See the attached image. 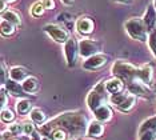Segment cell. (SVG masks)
I'll use <instances>...</instances> for the list:
<instances>
[{"instance_id":"6da1fadb","label":"cell","mask_w":156,"mask_h":140,"mask_svg":"<svg viewBox=\"0 0 156 140\" xmlns=\"http://www.w3.org/2000/svg\"><path fill=\"white\" fill-rule=\"evenodd\" d=\"M55 128H64L73 138H81L87 134L88 120L84 112H81V111L64 112L60 113L51 121L45 123L44 125H40V132L49 136Z\"/></svg>"},{"instance_id":"7a4b0ae2","label":"cell","mask_w":156,"mask_h":140,"mask_svg":"<svg viewBox=\"0 0 156 140\" xmlns=\"http://www.w3.org/2000/svg\"><path fill=\"white\" fill-rule=\"evenodd\" d=\"M112 74L115 75V77L122 79L126 85L133 81H141L145 85H148L152 92L156 91V85L152 80V67L150 64L143 67H135L128 62L116 60L112 66Z\"/></svg>"},{"instance_id":"3957f363","label":"cell","mask_w":156,"mask_h":140,"mask_svg":"<svg viewBox=\"0 0 156 140\" xmlns=\"http://www.w3.org/2000/svg\"><path fill=\"white\" fill-rule=\"evenodd\" d=\"M126 31L133 40H139L141 43L148 41V32L143 19L140 17H131L126 21Z\"/></svg>"},{"instance_id":"277c9868","label":"cell","mask_w":156,"mask_h":140,"mask_svg":"<svg viewBox=\"0 0 156 140\" xmlns=\"http://www.w3.org/2000/svg\"><path fill=\"white\" fill-rule=\"evenodd\" d=\"M43 31L48 35L51 39H54L56 43H67V40L69 39V34L66 28H63L62 26L58 24H45L43 27Z\"/></svg>"},{"instance_id":"5b68a950","label":"cell","mask_w":156,"mask_h":140,"mask_svg":"<svg viewBox=\"0 0 156 140\" xmlns=\"http://www.w3.org/2000/svg\"><path fill=\"white\" fill-rule=\"evenodd\" d=\"M64 53L67 59V66L69 68L76 66L77 55H79V43L76 41V39L69 38L67 43L64 44Z\"/></svg>"},{"instance_id":"8992f818","label":"cell","mask_w":156,"mask_h":140,"mask_svg":"<svg viewBox=\"0 0 156 140\" xmlns=\"http://www.w3.org/2000/svg\"><path fill=\"white\" fill-rule=\"evenodd\" d=\"M100 51V44L95 40H91V39H81L79 41V55L86 57H88L96 55Z\"/></svg>"},{"instance_id":"52a82bcc","label":"cell","mask_w":156,"mask_h":140,"mask_svg":"<svg viewBox=\"0 0 156 140\" xmlns=\"http://www.w3.org/2000/svg\"><path fill=\"white\" fill-rule=\"evenodd\" d=\"M107 63H108V56L99 52L96 55L86 59V62L83 63V68L87 71H95V70H99V68L104 67Z\"/></svg>"},{"instance_id":"ba28073f","label":"cell","mask_w":156,"mask_h":140,"mask_svg":"<svg viewBox=\"0 0 156 140\" xmlns=\"http://www.w3.org/2000/svg\"><path fill=\"white\" fill-rule=\"evenodd\" d=\"M127 88H128V92H131L135 96L151 98V95H152V91L150 89V87L145 85L144 83H141V81H133V83L127 85Z\"/></svg>"},{"instance_id":"9c48e42d","label":"cell","mask_w":156,"mask_h":140,"mask_svg":"<svg viewBox=\"0 0 156 140\" xmlns=\"http://www.w3.org/2000/svg\"><path fill=\"white\" fill-rule=\"evenodd\" d=\"M104 99H105V95L98 92L96 89H92V91L88 93V96H87V106H88V108H90L92 112H95L99 107L103 106Z\"/></svg>"},{"instance_id":"30bf717a","label":"cell","mask_w":156,"mask_h":140,"mask_svg":"<svg viewBox=\"0 0 156 140\" xmlns=\"http://www.w3.org/2000/svg\"><path fill=\"white\" fill-rule=\"evenodd\" d=\"M95 28V23L91 17L88 16H80L79 19L76 20V30L79 34L81 35H90L94 32Z\"/></svg>"},{"instance_id":"8fae6325","label":"cell","mask_w":156,"mask_h":140,"mask_svg":"<svg viewBox=\"0 0 156 140\" xmlns=\"http://www.w3.org/2000/svg\"><path fill=\"white\" fill-rule=\"evenodd\" d=\"M143 21H144L145 27H147L148 32L155 30V27H156V9H155L154 4L148 5V8H147V11H145V13L143 16Z\"/></svg>"},{"instance_id":"7c38bea8","label":"cell","mask_w":156,"mask_h":140,"mask_svg":"<svg viewBox=\"0 0 156 140\" xmlns=\"http://www.w3.org/2000/svg\"><path fill=\"white\" fill-rule=\"evenodd\" d=\"M4 87H5V89H7V92H9V93H11V95H13V96H20V98H26V96L28 95V93L24 91L23 84L17 83V81L12 80V79H9V80L7 81V84L4 85Z\"/></svg>"},{"instance_id":"4fadbf2b","label":"cell","mask_w":156,"mask_h":140,"mask_svg":"<svg viewBox=\"0 0 156 140\" xmlns=\"http://www.w3.org/2000/svg\"><path fill=\"white\" fill-rule=\"evenodd\" d=\"M105 88H107V92H109L111 95H116V93L123 92L124 81L119 77H112L105 81Z\"/></svg>"},{"instance_id":"5bb4252c","label":"cell","mask_w":156,"mask_h":140,"mask_svg":"<svg viewBox=\"0 0 156 140\" xmlns=\"http://www.w3.org/2000/svg\"><path fill=\"white\" fill-rule=\"evenodd\" d=\"M94 115L98 121H100V123H107V121L112 119V109L109 108V106H107V104H103L101 107H99V108L95 111Z\"/></svg>"},{"instance_id":"9a60e30c","label":"cell","mask_w":156,"mask_h":140,"mask_svg":"<svg viewBox=\"0 0 156 140\" xmlns=\"http://www.w3.org/2000/svg\"><path fill=\"white\" fill-rule=\"evenodd\" d=\"M104 132V125L100 121L95 120V121H91L88 124V128H87V136L88 138H100Z\"/></svg>"},{"instance_id":"2e32d148","label":"cell","mask_w":156,"mask_h":140,"mask_svg":"<svg viewBox=\"0 0 156 140\" xmlns=\"http://www.w3.org/2000/svg\"><path fill=\"white\" fill-rule=\"evenodd\" d=\"M2 19L9 21V23L13 24L16 28L22 26V16H20L17 12H15V11H12V9H7V11H4V12H2Z\"/></svg>"},{"instance_id":"e0dca14e","label":"cell","mask_w":156,"mask_h":140,"mask_svg":"<svg viewBox=\"0 0 156 140\" xmlns=\"http://www.w3.org/2000/svg\"><path fill=\"white\" fill-rule=\"evenodd\" d=\"M28 77V71L23 67H13L9 70V79L15 81H24Z\"/></svg>"},{"instance_id":"ac0fdd59","label":"cell","mask_w":156,"mask_h":140,"mask_svg":"<svg viewBox=\"0 0 156 140\" xmlns=\"http://www.w3.org/2000/svg\"><path fill=\"white\" fill-rule=\"evenodd\" d=\"M22 84L27 93H35L39 91V80L34 76H28Z\"/></svg>"},{"instance_id":"d6986e66","label":"cell","mask_w":156,"mask_h":140,"mask_svg":"<svg viewBox=\"0 0 156 140\" xmlns=\"http://www.w3.org/2000/svg\"><path fill=\"white\" fill-rule=\"evenodd\" d=\"M147 131L156 132V116H152V117H150V119H147L145 121H143L141 125L139 127V132H137V134L141 135Z\"/></svg>"},{"instance_id":"ffe728a7","label":"cell","mask_w":156,"mask_h":140,"mask_svg":"<svg viewBox=\"0 0 156 140\" xmlns=\"http://www.w3.org/2000/svg\"><path fill=\"white\" fill-rule=\"evenodd\" d=\"M30 116H31V119H32L34 123L39 124V125L44 124L45 120H47V115H45L40 108H34L32 111H31Z\"/></svg>"},{"instance_id":"44dd1931","label":"cell","mask_w":156,"mask_h":140,"mask_svg":"<svg viewBox=\"0 0 156 140\" xmlns=\"http://www.w3.org/2000/svg\"><path fill=\"white\" fill-rule=\"evenodd\" d=\"M32 103L27 99H22L16 103V111L20 115H27L30 111H32Z\"/></svg>"},{"instance_id":"7402d4cb","label":"cell","mask_w":156,"mask_h":140,"mask_svg":"<svg viewBox=\"0 0 156 140\" xmlns=\"http://www.w3.org/2000/svg\"><path fill=\"white\" fill-rule=\"evenodd\" d=\"M0 28H2V35H3V36H5V38L12 36V35L15 34V31H16V27L13 26V24L9 23V21L4 20V19H2Z\"/></svg>"},{"instance_id":"603a6c76","label":"cell","mask_w":156,"mask_h":140,"mask_svg":"<svg viewBox=\"0 0 156 140\" xmlns=\"http://www.w3.org/2000/svg\"><path fill=\"white\" fill-rule=\"evenodd\" d=\"M129 93L131 92H124L123 91L120 93H116V95H111V99H109V100H111V103L113 104V106H116L119 108V107L122 106L124 102H126V99L129 96Z\"/></svg>"},{"instance_id":"cb8c5ba5","label":"cell","mask_w":156,"mask_h":140,"mask_svg":"<svg viewBox=\"0 0 156 140\" xmlns=\"http://www.w3.org/2000/svg\"><path fill=\"white\" fill-rule=\"evenodd\" d=\"M135 103H136V96L132 95V93H129V96L126 99V102H124L122 106L119 107V109L123 111V112H129V111L133 108Z\"/></svg>"},{"instance_id":"d4e9b609","label":"cell","mask_w":156,"mask_h":140,"mask_svg":"<svg viewBox=\"0 0 156 140\" xmlns=\"http://www.w3.org/2000/svg\"><path fill=\"white\" fill-rule=\"evenodd\" d=\"M44 12H45V8H44V5L41 4V2H36L35 4H32V7H31V15L35 16V17L43 16Z\"/></svg>"},{"instance_id":"484cf974","label":"cell","mask_w":156,"mask_h":140,"mask_svg":"<svg viewBox=\"0 0 156 140\" xmlns=\"http://www.w3.org/2000/svg\"><path fill=\"white\" fill-rule=\"evenodd\" d=\"M51 139L52 140H67L68 136H67V131L64 128H55L54 131L51 132Z\"/></svg>"},{"instance_id":"4316f807","label":"cell","mask_w":156,"mask_h":140,"mask_svg":"<svg viewBox=\"0 0 156 140\" xmlns=\"http://www.w3.org/2000/svg\"><path fill=\"white\" fill-rule=\"evenodd\" d=\"M148 45H150L154 56L156 57V28L152 30L150 32V35H148Z\"/></svg>"},{"instance_id":"83f0119b","label":"cell","mask_w":156,"mask_h":140,"mask_svg":"<svg viewBox=\"0 0 156 140\" xmlns=\"http://www.w3.org/2000/svg\"><path fill=\"white\" fill-rule=\"evenodd\" d=\"M2 120L4 121V123H11V121L15 120V115H13L11 109L3 108L2 109Z\"/></svg>"},{"instance_id":"f1b7e54d","label":"cell","mask_w":156,"mask_h":140,"mask_svg":"<svg viewBox=\"0 0 156 140\" xmlns=\"http://www.w3.org/2000/svg\"><path fill=\"white\" fill-rule=\"evenodd\" d=\"M8 76H9V72H8V70H7V67H5V63L2 62V70H0V81H2V85L7 84V81L9 80Z\"/></svg>"},{"instance_id":"f546056e","label":"cell","mask_w":156,"mask_h":140,"mask_svg":"<svg viewBox=\"0 0 156 140\" xmlns=\"http://www.w3.org/2000/svg\"><path fill=\"white\" fill-rule=\"evenodd\" d=\"M8 131L12 135H20V134H23V125H20L19 123H13L8 127Z\"/></svg>"},{"instance_id":"4dcf8cb0","label":"cell","mask_w":156,"mask_h":140,"mask_svg":"<svg viewBox=\"0 0 156 140\" xmlns=\"http://www.w3.org/2000/svg\"><path fill=\"white\" fill-rule=\"evenodd\" d=\"M35 132V125L34 123H24L23 124V134L31 136Z\"/></svg>"},{"instance_id":"1f68e13d","label":"cell","mask_w":156,"mask_h":140,"mask_svg":"<svg viewBox=\"0 0 156 140\" xmlns=\"http://www.w3.org/2000/svg\"><path fill=\"white\" fill-rule=\"evenodd\" d=\"M156 139V132L154 131H147L144 134L139 135V140H155Z\"/></svg>"},{"instance_id":"d6a6232c","label":"cell","mask_w":156,"mask_h":140,"mask_svg":"<svg viewBox=\"0 0 156 140\" xmlns=\"http://www.w3.org/2000/svg\"><path fill=\"white\" fill-rule=\"evenodd\" d=\"M41 4L44 5V8L45 9H55V7H56V4H55V0H41Z\"/></svg>"},{"instance_id":"836d02e7","label":"cell","mask_w":156,"mask_h":140,"mask_svg":"<svg viewBox=\"0 0 156 140\" xmlns=\"http://www.w3.org/2000/svg\"><path fill=\"white\" fill-rule=\"evenodd\" d=\"M7 89H5V87L3 85L2 87V108H4L5 107V104H7Z\"/></svg>"},{"instance_id":"e575fe53","label":"cell","mask_w":156,"mask_h":140,"mask_svg":"<svg viewBox=\"0 0 156 140\" xmlns=\"http://www.w3.org/2000/svg\"><path fill=\"white\" fill-rule=\"evenodd\" d=\"M8 4L7 2H4V0H2V3H0V9H2V12H4L5 11V5Z\"/></svg>"},{"instance_id":"d590c367","label":"cell","mask_w":156,"mask_h":140,"mask_svg":"<svg viewBox=\"0 0 156 140\" xmlns=\"http://www.w3.org/2000/svg\"><path fill=\"white\" fill-rule=\"evenodd\" d=\"M62 3H64L66 5H72L73 3H75V0H60Z\"/></svg>"},{"instance_id":"8d00e7d4","label":"cell","mask_w":156,"mask_h":140,"mask_svg":"<svg viewBox=\"0 0 156 140\" xmlns=\"http://www.w3.org/2000/svg\"><path fill=\"white\" fill-rule=\"evenodd\" d=\"M31 138H32V140H40V135H39L37 132H34V134L31 135Z\"/></svg>"},{"instance_id":"74e56055","label":"cell","mask_w":156,"mask_h":140,"mask_svg":"<svg viewBox=\"0 0 156 140\" xmlns=\"http://www.w3.org/2000/svg\"><path fill=\"white\" fill-rule=\"evenodd\" d=\"M113 2H118V3H123V4H128V3H131L132 0H113Z\"/></svg>"},{"instance_id":"f35d334b","label":"cell","mask_w":156,"mask_h":140,"mask_svg":"<svg viewBox=\"0 0 156 140\" xmlns=\"http://www.w3.org/2000/svg\"><path fill=\"white\" fill-rule=\"evenodd\" d=\"M4 2H7V3H13V2H16V0H4Z\"/></svg>"},{"instance_id":"ab89813d","label":"cell","mask_w":156,"mask_h":140,"mask_svg":"<svg viewBox=\"0 0 156 140\" xmlns=\"http://www.w3.org/2000/svg\"><path fill=\"white\" fill-rule=\"evenodd\" d=\"M154 7H155V9H156V0H154Z\"/></svg>"},{"instance_id":"60d3db41","label":"cell","mask_w":156,"mask_h":140,"mask_svg":"<svg viewBox=\"0 0 156 140\" xmlns=\"http://www.w3.org/2000/svg\"><path fill=\"white\" fill-rule=\"evenodd\" d=\"M41 140H52V139H48V138H43Z\"/></svg>"},{"instance_id":"b9f144b4","label":"cell","mask_w":156,"mask_h":140,"mask_svg":"<svg viewBox=\"0 0 156 140\" xmlns=\"http://www.w3.org/2000/svg\"><path fill=\"white\" fill-rule=\"evenodd\" d=\"M67 140H72V139H71V138H68V139H67Z\"/></svg>"},{"instance_id":"7bdbcfd3","label":"cell","mask_w":156,"mask_h":140,"mask_svg":"<svg viewBox=\"0 0 156 140\" xmlns=\"http://www.w3.org/2000/svg\"><path fill=\"white\" fill-rule=\"evenodd\" d=\"M13 140H19V139H13Z\"/></svg>"},{"instance_id":"ee69618b","label":"cell","mask_w":156,"mask_h":140,"mask_svg":"<svg viewBox=\"0 0 156 140\" xmlns=\"http://www.w3.org/2000/svg\"><path fill=\"white\" fill-rule=\"evenodd\" d=\"M155 140H156V139H155Z\"/></svg>"}]
</instances>
